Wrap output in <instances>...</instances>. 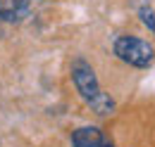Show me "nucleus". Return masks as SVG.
I'll list each match as a JSON object with an SVG mask.
<instances>
[{
    "mask_svg": "<svg viewBox=\"0 0 155 147\" xmlns=\"http://www.w3.org/2000/svg\"><path fill=\"white\" fill-rule=\"evenodd\" d=\"M72 81L77 86L81 100L96 111V114H112L115 102L110 100V95H105L100 83L96 78V71L91 69V64H86L84 59H77L72 64Z\"/></svg>",
    "mask_w": 155,
    "mask_h": 147,
    "instance_id": "1",
    "label": "nucleus"
},
{
    "mask_svg": "<svg viewBox=\"0 0 155 147\" xmlns=\"http://www.w3.org/2000/svg\"><path fill=\"white\" fill-rule=\"evenodd\" d=\"M115 55L131 64V67H138V69H146L150 67L155 59V50L148 40H141L136 36H119L115 40Z\"/></svg>",
    "mask_w": 155,
    "mask_h": 147,
    "instance_id": "2",
    "label": "nucleus"
},
{
    "mask_svg": "<svg viewBox=\"0 0 155 147\" xmlns=\"http://www.w3.org/2000/svg\"><path fill=\"white\" fill-rule=\"evenodd\" d=\"M72 147H105V138H103L100 128L84 126L72 133Z\"/></svg>",
    "mask_w": 155,
    "mask_h": 147,
    "instance_id": "3",
    "label": "nucleus"
},
{
    "mask_svg": "<svg viewBox=\"0 0 155 147\" xmlns=\"http://www.w3.org/2000/svg\"><path fill=\"white\" fill-rule=\"evenodd\" d=\"M31 0H0V19L5 21H19L29 14Z\"/></svg>",
    "mask_w": 155,
    "mask_h": 147,
    "instance_id": "4",
    "label": "nucleus"
},
{
    "mask_svg": "<svg viewBox=\"0 0 155 147\" xmlns=\"http://www.w3.org/2000/svg\"><path fill=\"white\" fill-rule=\"evenodd\" d=\"M141 19H143V24L155 33V17H153V10H150V7H141Z\"/></svg>",
    "mask_w": 155,
    "mask_h": 147,
    "instance_id": "5",
    "label": "nucleus"
},
{
    "mask_svg": "<svg viewBox=\"0 0 155 147\" xmlns=\"http://www.w3.org/2000/svg\"><path fill=\"white\" fill-rule=\"evenodd\" d=\"M105 147H112V142H107V140H105Z\"/></svg>",
    "mask_w": 155,
    "mask_h": 147,
    "instance_id": "6",
    "label": "nucleus"
}]
</instances>
